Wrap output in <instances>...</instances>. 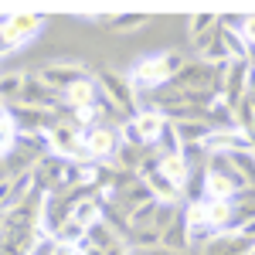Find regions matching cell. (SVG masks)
<instances>
[{"label": "cell", "mask_w": 255, "mask_h": 255, "mask_svg": "<svg viewBox=\"0 0 255 255\" xmlns=\"http://www.w3.org/2000/svg\"><path fill=\"white\" fill-rule=\"evenodd\" d=\"M177 68H184L177 55H153V58H143L133 65V72H129V82L136 85V89H160V85H167V82L177 75Z\"/></svg>", "instance_id": "1"}, {"label": "cell", "mask_w": 255, "mask_h": 255, "mask_svg": "<svg viewBox=\"0 0 255 255\" xmlns=\"http://www.w3.org/2000/svg\"><path fill=\"white\" fill-rule=\"evenodd\" d=\"M48 153L61 160H79V153H85L82 146V126L79 123H55L48 129Z\"/></svg>", "instance_id": "2"}, {"label": "cell", "mask_w": 255, "mask_h": 255, "mask_svg": "<svg viewBox=\"0 0 255 255\" xmlns=\"http://www.w3.org/2000/svg\"><path fill=\"white\" fill-rule=\"evenodd\" d=\"M119 133L113 129V126H89V129H82V146H85V157H92V160H106V157H113L119 150Z\"/></svg>", "instance_id": "3"}, {"label": "cell", "mask_w": 255, "mask_h": 255, "mask_svg": "<svg viewBox=\"0 0 255 255\" xmlns=\"http://www.w3.org/2000/svg\"><path fill=\"white\" fill-rule=\"evenodd\" d=\"M41 27H44V17H38V14H20V17H10L7 24H3V51L10 55L17 44H24V41L34 38Z\"/></svg>", "instance_id": "4"}, {"label": "cell", "mask_w": 255, "mask_h": 255, "mask_svg": "<svg viewBox=\"0 0 255 255\" xmlns=\"http://www.w3.org/2000/svg\"><path fill=\"white\" fill-rule=\"evenodd\" d=\"M211 82L221 85V79H211V65H208V61H204V65H184V68L177 72V85L187 89V92H208Z\"/></svg>", "instance_id": "5"}, {"label": "cell", "mask_w": 255, "mask_h": 255, "mask_svg": "<svg viewBox=\"0 0 255 255\" xmlns=\"http://www.w3.org/2000/svg\"><path fill=\"white\" fill-rule=\"evenodd\" d=\"M99 85L109 92V102H116L119 109H133V106H136L133 89H129V79H123L116 72H102V75H99Z\"/></svg>", "instance_id": "6"}, {"label": "cell", "mask_w": 255, "mask_h": 255, "mask_svg": "<svg viewBox=\"0 0 255 255\" xmlns=\"http://www.w3.org/2000/svg\"><path fill=\"white\" fill-rule=\"evenodd\" d=\"M41 82L48 85V89H72L75 82H82V68L79 65H44V72H41Z\"/></svg>", "instance_id": "7"}, {"label": "cell", "mask_w": 255, "mask_h": 255, "mask_svg": "<svg viewBox=\"0 0 255 255\" xmlns=\"http://www.w3.org/2000/svg\"><path fill=\"white\" fill-rule=\"evenodd\" d=\"M136 129H139V136H143V143H157L160 133L167 129V116L163 113H157V109H143V113H136Z\"/></svg>", "instance_id": "8"}, {"label": "cell", "mask_w": 255, "mask_h": 255, "mask_svg": "<svg viewBox=\"0 0 255 255\" xmlns=\"http://www.w3.org/2000/svg\"><path fill=\"white\" fill-rule=\"evenodd\" d=\"M160 170H163V177H167L170 184H177V187L184 191V184H187V177H191V163H187L184 153H163V157H160Z\"/></svg>", "instance_id": "9"}, {"label": "cell", "mask_w": 255, "mask_h": 255, "mask_svg": "<svg viewBox=\"0 0 255 255\" xmlns=\"http://www.w3.org/2000/svg\"><path fill=\"white\" fill-rule=\"evenodd\" d=\"M96 82L92 79H82V82H75L68 92H65V102H68V109L72 113H79V109H89V106H96L99 99H96Z\"/></svg>", "instance_id": "10"}, {"label": "cell", "mask_w": 255, "mask_h": 255, "mask_svg": "<svg viewBox=\"0 0 255 255\" xmlns=\"http://www.w3.org/2000/svg\"><path fill=\"white\" fill-rule=\"evenodd\" d=\"M68 218H75L82 228H89V232H92L99 221H102V204H99V201H89V197H85V201H79V204H75V211H72Z\"/></svg>", "instance_id": "11"}, {"label": "cell", "mask_w": 255, "mask_h": 255, "mask_svg": "<svg viewBox=\"0 0 255 255\" xmlns=\"http://www.w3.org/2000/svg\"><path fill=\"white\" fill-rule=\"evenodd\" d=\"M215 24H218V17H211V14H197V17H191V38L201 41V34L211 31Z\"/></svg>", "instance_id": "12"}, {"label": "cell", "mask_w": 255, "mask_h": 255, "mask_svg": "<svg viewBox=\"0 0 255 255\" xmlns=\"http://www.w3.org/2000/svg\"><path fill=\"white\" fill-rule=\"evenodd\" d=\"M238 34H242V41H245L249 48H255V17H242V24H238Z\"/></svg>", "instance_id": "13"}, {"label": "cell", "mask_w": 255, "mask_h": 255, "mask_svg": "<svg viewBox=\"0 0 255 255\" xmlns=\"http://www.w3.org/2000/svg\"><path fill=\"white\" fill-rule=\"evenodd\" d=\"M51 255H85L82 245H65V242H55L51 245Z\"/></svg>", "instance_id": "14"}, {"label": "cell", "mask_w": 255, "mask_h": 255, "mask_svg": "<svg viewBox=\"0 0 255 255\" xmlns=\"http://www.w3.org/2000/svg\"><path fill=\"white\" fill-rule=\"evenodd\" d=\"M143 24H146V17H119L116 20V31H126V27H143Z\"/></svg>", "instance_id": "15"}, {"label": "cell", "mask_w": 255, "mask_h": 255, "mask_svg": "<svg viewBox=\"0 0 255 255\" xmlns=\"http://www.w3.org/2000/svg\"><path fill=\"white\" fill-rule=\"evenodd\" d=\"M238 232H242V235L249 238V242H255V218H252V221H245V225H242Z\"/></svg>", "instance_id": "16"}]
</instances>
